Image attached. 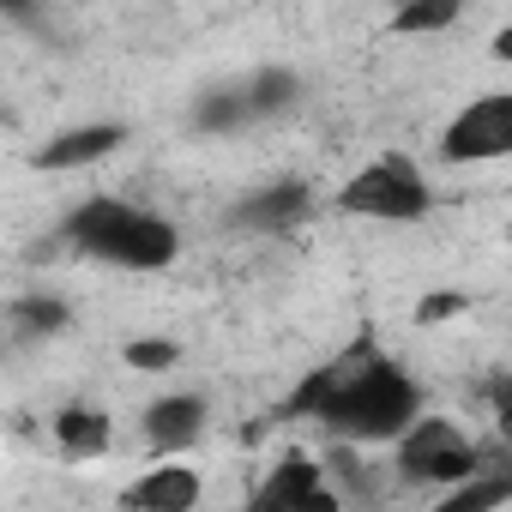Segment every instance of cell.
Returning a JSON list of instances; mask_svg holds the SVG:
<instances>
[{
	"mask_svg": "<svg viewBox=\"0 0 512 512\" xmlns=\"http://www.w3.org/2000/svg\"><path fill=\"white\" fill-rule=\"evenodd\" d=\"M205 422H211V404L199 392H163V398L145 404L139 434H145V446L157 458H181V452H193L205 440Z\"/></svg>",
	"mask_w": 512,
	"mask_h": 512,
	"instance_id": "52a82bcc",
	"label": "cell"
},
{
	"mask_svg": "<svg viewBox=\"0 0 512 512\" xmlns=\"http://www.w3.org/2000/svg\"><path fill=\"white\" fill-rule=\"evenodd\" d=\"M308 205H314L308 181H272L260 193H247L241 205H229V229H241V235H284V229H296L308 217Z\"/></svg>",
	"mask_w": 512,
	"mask_h": 512,
	"instance_id": "ba28073f",
	"label": "cell"
},
{
	"mask_svg": "<svg viewBox=\"0 0 512 512\" xmlns=\"http://www.w3.org/2000/svg\"><path fill=\"white\" fill-rule=\"evenodd\" d=\"M482 470V452H476V440L452 422V416H416L398 440H392V476L398 482H410V488H434V494H446V488H458L464 476H476Z\"/></svg>",
	"mask_w": 512,
	"mask_h": 512,
	"instance_id": "277c9868",
	"label": "cell"
},
{
	"mask_svg": "<svg viewBox=\"0 0 512 512\" xmlns=\"http://www.w3.org/2000/svg\"><path fill=\"white\" fill-rule=\"evenodd\" d=\"M494 410H500V428L512 434V380H494Z\"/></svg>",
	"mask_w": 512,
	"mask_h": 512,
	"instance_id": "d6986e66",
	"label": "cell"
},
{
	"mask_svg": "<svg viewBox=\"0 0 512 512\" xmlns=\"http://www.w3.org/2000/svg\"><path fill=\"white\" fill-rule=\"evenodd\" d=\"M302 97V79L290 73V67H260L247 79V103H253V121L260 115H278V109H290Z\"/></svg>",
	"mask_w": 512,
	"mask_h": 512,
	"instance_id": "5bb4252c",
	"label": "cell"
},
{
	"mask_svg": "<svg viewBox=\"0 0 512 512\" xmlns=\"http://www.w3.org/2000/svg\"><path fill=\"white\" fill-rule=\"evenodd\" d=\"M49 434H55V446H61L67 458H103L109 440H115V422H109V410H97V404H61V410L49 416Z\"/></svg>",
	"mask_w": 512,
	"mask_h": 512,
	"instance_id": "8fae6325",
	"label": "cell"
},
{
	"mask_svg": "<svg viewBox=\"0 0 512 512\" xmlns=\"http://www.w3.org/2000/svg\"><path fill=\"white\" fill-rule=\"evenodd\" d=\"M338 211L344 217H362V223H422L434 211V181L422 175L416 157L404 151H380L368 157L344 187H338Z\"/></svg>",
	"mask_w": 512,
	"mask_h": 512,
	"instance_id": "3957f363",
	"label": "cell"
},
{
	"mask_svg": "<svg viewBox=\"0 0 512 512\" xmlns=\"http://www.w3.org/2000/svg\"><path fill=\"white\" fill-rule=\"evenodd\" d=\"M338 488L326 482V464H314L308 452H284L266 482L253 488V506H266V512H338Z\"/></svg>",
	"mask_w": 512,
	"mask_h": 512,
	"instance_id": "8992f818",
	"label": "cell"
},
{
	"mask_svg": "<svg viewBox=\"0 0 512 512\" xmlns=\"http://www.w3.org/2000/svg\"><path fill=\"white\" fill-rule=\"evenodd\" d=\"M241 121H253L247 79H241V85H223V91H205L199 109H193V127H199V133H229V127H241Z\"/></svg>",
	"mask_w": 512,
	"mask_h": 512,
	"instance_id": "7c38bea8",
	"label": "cell"
},
{
	"mask_svg": "<svg viewBox=\"0 0 512 512\" xmlns=\"http://www.w3.org/2000/svg\"><path fill=\"white\" fill-rule=\"evenodd\" d=\"M199 494H205V482H199L193 464L157 458L145 476H133V482L121 488V506H133V512H193Z\"/></svg>",
	"mask_w": 512,
	"mask_h": 512,
	"instance_id": "9c48e42d",
	"label": "cell"
},
{
	"mask_svg": "<svg viewBox=\"0 0 512 512\" xmlns=\"http://www.w3.org/2000/svg\"><path fill=\"white\" fill-rule=\"evenodd\" d=\"M296 416H314L332 440H356V446H392L416 416H422V386L404 374V362L374 356L368 344L314 368L302 380V392L290 398Z\"/></svg>",
	"mask_w": 512,
	"mask_h": 512,
	"instance_id": "6da1fadb",
	"label": "cell"
},
{
	"mask_svg": "<svg viewBox=\"0 0 512 512\" xmlns=\"http://www.w3.org/2000/svg\"><path fill=\"white\" fill-rule=\"evenodd\" d=\"M61 235L85 253V260H103V266H121V272H169L181 260V229L151 211V205H133L121 193H91L67 211Z\"/></svg>",
	"mask_w": 512,
	"mask_h": 512,
	"instance_id": "7a4b0ae2",
	"label": "cell"
},
{
	"mask_svg": "<svg viewBox=\"0 0 512 512\" xmlns=\"http://www.w3.org/2000/svg\"><path fill=\"white\" fill-rule=\"evenodd\" d=\"M13 320H19V332H61L67 326V302L61 296H25L19 308H13Z\"/></svg>",
	"mask_w": 512,
	"mask_h": 512,
	"instance_id": "2e32d148",
	"label": "cell"
},
{
	"mask_svg": "<svg viewBox=\"0 0 512 512\" xmlns=\"http://www.w3.org/2000/svg\"><path fill=\"white\" fill-rule=\"evenodd\" d=\"M458 308H470V302H464V296H428V302H416V320L434 326V320H446V314H458Z\"/></svg>",
	"mask_w": 512,
	"mask_h": 512,
	"instance_id": "ac0fdd59",
	"label": "cell"
},
{
	"mask_svg": "<svg viewBox=\"0 0 512 512\" xmlns=\"http://www.w3.org/2000/svg\"><path fill=\"white\" fill-rule=\"evenodd\" d=\"M458 13H464V0H398L392 31L398 37H434V31H452Z\"/></svg>",
	"mask_w": 512,
	"mask_h": 512,
	"instance_id": "4fadbf2b",
	"label": "cell"
},
{
	"mask_svg": "<svg viewBox=\"0 0 512 512\" xmlns=\"http://www.w3.org/2000/svg\"><path fill=\"white\" fill-rule=\"evenodd\" d=\"M121 362L139 368V374H169V368L181 362V344H169V338H133V344L121 350Z\"/></svg>",
	"mask_w": 512,
	"mask_h": 512,
	"instance_id": "e0dca14e",
	"label": "cell"
},
{
	"mask_svg": "<svg viewBox=\"0 0 512 512\" xmlns=\"http://www.w3.org/2000/svg\"><path fill=\"white\" fill-rule=\"evenodd\" d=\"M494 61H512V25H506V31L494 37Z\"/></svg>",
	"mask_w": 512,
	"mask_h": 512,
	"instance_id": "ffe728a7",
	"label": "cell"
},
{
	"mask_svg": "<svg viewBox=\"0 0 512 512\" xmlns=\"http://www.w3.org/2000/svg\"><path fill=\"white\" fill-rule=\"evenodd\" d=\"M121 145H127V127H121V121H85V127H61V133L37 151V163L55 169V175H73V169H97V163L115 157Z\"/></svg>",
	"mask_w": 512,
	"mask_h": 512,
	"instance_id": "30bf717a",
	"label": "cell"
},
{
	"mask_svg": "<svg viewBox=\"0 0 512 512\" xmlns=\"http://www.w3.org/2000/svg\"><path fill=\"white\" fill-rule=\"evenodd\" d=\"M482 470H488V464H482ZM482 470H476V476H464L458 488H446L440 500H446V506H464V512H482V506L512 500V476H482Z\"/></svg>",
	"mask_w": 512,
	"mask_h": 512,
	"instance_id": "9a60e30c",
	"label": "cell"
},
{
	"mask_svg": "<svg viewBox=\"0 0 512 512\" xmlns=\"http://www.w3.org/2000/svg\"><path fill=\"white\" fill-rule=\"evenodd\" d=\"M506 157H512V85L470 97L440 127V163L482 169V163H506Z\"/></svg>",
	"mask_w": 512,
	"mask_h": 512,
	"instance_id": "5b68a950",
	"label": "cell"
},
{
	"mask_svg": "<svg viewBox=\"0 0 512 512\" xmlns=\"http://www.w3.org/2000/svg\"><path fill=\"white\" fill-rule=\"evenodd\" d=\"M0 7H7V13H31V0H0Z\"/></svg>",
	"mask_w": 512,
	"mask_h": 512,
	"instance_id": "44dd1931",
	"label": "cell"
}]
</instances>
